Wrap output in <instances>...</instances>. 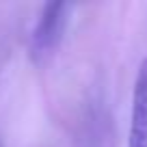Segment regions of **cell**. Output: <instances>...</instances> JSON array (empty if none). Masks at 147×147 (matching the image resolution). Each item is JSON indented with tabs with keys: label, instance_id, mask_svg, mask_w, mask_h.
<instances>
[{
	"label": "cell",
	"instance_id": "cell-2",
	"mask_svg": "<svg viewBox=\"0 0 147 147\" xmlns=\"http://www.w3.org/2000/svg\"><path fill=\"white\" fill-rule=\"evenodd\" d=\"M128 147H147V59L141 61L134 78Z\"/></svg>",
	"mask_w": 147,
	"mask_h": 147
},
{
	"label": "cell",
	"instance_id": "cell-1",
	"mask_svg": "<svg viewBox=\"0 0 147 147\" xmlns=\"http://www.w3.org/2000/svg\"><path fill=\"white\" fill-rule=\"evenodd\" d=\"M71 5L67 2H46L39 13L35 28L28 39V54L32 63H46L56 50L65 37V28L69 22Z\"/></svg>",
	"mask_w": 147,
	"mask_h": 147
}]
</instances>
